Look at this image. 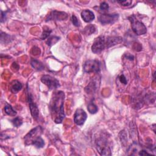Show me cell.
I'll return each mask as SVG.
<instances>
[{
	"mask_svg": "<svg viewBox=\"0 0 156 156\" xmlns=\"http://www.w3.org/2000/svg\"><path fill=\"white\" fill-rule=\"evenodd\" d=\"M65 93L62 91L54 92L49 102V110L53 121L57 123H61L65 117L64 112Z\"/></svg>",
	"mask_w": 156,
	"mask_h": 156,
	"instance_id": "obj_1",
	"label": "cell"
},
{
	"mask_svg": "<svg viewBox=\"0 0 156 156\" xmlns=\"http://www.w3.org/2000/svg\"><path fill=\"white\" fill-rule=\"evenodd\" d=\"M42 127L38 126L30 130L24 137V142L26 145H34L37 148L43 147L44 141L41 137L42 133Z\"/></svg>",
	"mask_w": 156,
	"mask_h": 156,
	"instance_id": "obj_2",
	"label": "cell"
},
{
	"mask_svg": "<svg viewBox=\"0 0 156 156\" xmlns=\"http://www.w3.org/2000/svg\"><path fill=\"white\" fill-rule=\"evenodd\" d=\"M108 141L104 136H99L96 139V149L101 155H111V149Z\"/></svg>",
	"mask_w": 156,
	"mask_h": 156,
	"instance_id": "obj_3",
	"label": "cell"
},
{
	"mask_svg": "<svg viewBox=\"0 0 156 156\" xmlns=\"http://www.w3.org/2000/svg\"><path fill=\"white\" fill-rule=\"evenodd\" d=\"M128 19L131 23L132 29L136 35H141L146 33V27L142 22L137 20L134 15H132L131 16H129Z\"/></svg>",
	"mask_w": 156,
	"mask_h": 156,
	"instance_id": "obj_4",
	"label": "cell"
},
{
	"mask_svg": "<svg viewBox=\"0 0 156 156\" xmlns=\"http://www.w3.org/2000/svg\"><path fill=\"white\" fill-rule=\"evenodd\" d=\"M106 48H107V37L102 35L96 38L91 46V51L95 54L100 53Z\"/></svg>",
	"mask_w": 156,
	"mask_h": 156,
	"instance_id": "obj_5",
	"label": "cell"
},
{
	"mask_svg": "<svg viewBox=\"0 0 156 156\" xmlns=\"http://www.w3.org/2000/svg\"><path fill=\"white\" fill-rule=\"evenodd\" d=\"M83 71L87 73H98L100 71V63L96 60H89L83 65Z\"/></svg>",
	"mask_w": 156,
	"mask_h": 156,
	"instance_id": "obj_6",
	"label": "cell"
},
{
	"mask_svg": "<svg viewBox=\"0 0 156 156\" xmlns=\"http://www.w3.org/2000/svg\"><path fill=\"white\" fill-rule=\"evenodd\" d=\"M41 81L48 87L49 90H55L60 87L58 80L50 75L43 76Z\"/></svg>",
	"mask_w": 156,
	"mask_h": 156,
	"instance_id": "obj_7",
	"label": "cell"
},
{
	"mask_svg": "<svg viewBox=\"0 0 156 156\" xmlns=\"http://www.w3.org/2000/svg\"><path fill=\"white\" fill-rule=\"evenodd\" d=\"M119 15L117 13L114 14H101L98 17L99 21L102 24H108L114 23L118 19Z\"/></svg>",
	"mask_w": 156,
	"mask_h": 156,
	"instance_id": "obj_8",
	"label": "cell"
},
{
	"mask_svg": "<svg viewBox=\"0 0 156 156\" xmlns=\"http://www.w3.org/2000/svg\"><path fill=\"white\" fill-rule=\"evenodd\" d=\"M100 83V79L98 76L93 77L85 88V91L88 94L94 93L98 89Z\"/></svg>",
	"mask_w": 156,
	"mask_h": 156,
	"instance_id": "obj_9",
	"label": "cell"
},
{
	"mask_svg": "<svg viewBox=\"0 0 156 156\" xmlns=\"http://www.w3.org/2000/svg\"><path fill=\"white\" fill-rule=\"evenodd\" d=\"M87 118L86 112L81 109H77L74 115V121L78 126H82L84 124Z\"/></svg>",
	"mask_w": 156,
	"mask_h": 156,
	"instance_id": "obj_10",
	"label": "cell"
},
{
	"mask_svg": "<svg viewBox=\"0 0 156 156\" xmlns=\"http://www.w3.org/2000/svg\"><path fill=\"white\" fill-rule=\"evenodd\" d=\"M27 99H28V103H29V108H30V110L31 115H32V116H33L34 118L37 119L38 118L39 110H38L37 105L33 101V99L32 98V96L30 93H28Z\"/></svg>",
	"mask_w": 156,
	"mask_h": 156,
	"instance_id": "obj_11",
	"label": "cell"
},
{
	"mask_svg": "<svg viewBox=\"0 0 156 156\" xmlns=\"http://www.w3.org/2000/svg\"><path fill=\"white\" fill-rule=\"evenodd\" d=\"M68 17V15L63 12H58L56 10L52 11L46 18V21L49 20H63Z\"/></svg>",
	"mask_w": 156,
	"mask_h": 156,
	"instance_id": "obj_12",
	"label": "cell"
},
{
	"mask_svg": "<svg viewBox=\"0 0 156 156\" xmlns=\"http://www.w3.org/2000/svg\"><path fill=\"white\" fill-rule=\"evenodd\" d=\"M129 81L126 74L122 72L120 73L116 77V85L119 88H125Z\"/></svg>",
	"mask_w": 156,
	"mask_h": 156,
	"instance_id": "obj_13",
	"label": "cell"
},
{
	"mask_svg": "<svg viewBox=\"0 0 156 156\" xmlns=\"http://www.w3.org/2000/svg\"><path fill=\"white\" fill-rule=\"evenodd\" d=\"M81 17L86 23H90L94 20L95 16L94 13L90 10H84L81 12Z\"/></svg>",
	"mask_w": 156,
	"mask_h": 156,
	"instance_id": "obj_14",
	"label": "cell"
},
{
	"mask_svg": "<svg viewBox=\"0 0 156 156\" xmlns=\"http://www.w3.org/2000/svg\"><path fill=\"white\" fill-rule=\"evenodd\" d=\"M22 87L21 83L17 80H13L9 84L10 91L13 94L18 93L21 90Z\"/></svg>",
	"mask_w": 156,
	"mask_h": 156,
	"instance_id": "obj_15",
	"label": "cell"
},
{
	"mask_svg": "<svg viewBox=\"0 0 156 156\" xmlns=\"http://www.w3.org/2000/svg\"><path fill=\"white\" fill-rule=\"evenodd\" d=\"M4 111L5 113L9 116H14L16 115V112L13 109V108L9 104H6L4 107Z\"/></svg>",
	"mask_w": 156,
	"mask_h": 156,
	"instance_id": "obj_16",
	"label": "cell"
},
{
	"mask_svg": "<svg viewBox=\"0 0 156 156\" xmlns=\"http://www.w3.org/2000/svg\"><path fill=\"white\" fill-rule=\"evenodd\" d=\"M30 63H31V65L32 66V67L34 68L37 70L41 71L44 69L43 65L37 60H35V59L32 60Z\"/></svg>",
	"mask_w": 156,
	"mask_h": 156,
	"instance_id": "obj_17",
	"label": "cell"
},
{
	"mask_svg": "<svg viewBox=\"0 0 156 156\" xmlns=\"http://www.w3.org/2000/svg\"><path fill=\"white\" fill-rule=\"evenodd\" d=\"M96 31V27L93 24L87 25L83 29V33L87 35H90Z\"/></svg>",
	"mask_w": 156,
	"mask_h": 156,
	"instance_id": "obj_18",
	"label": "cell"
},
{
	"mask_svg": "<svg viewBox=\"0 0 156 156\" xmlns=\"http://www.w3.org/2000/svg\"><path fill=\"white\" fill-rule=\"evenodd\" d=\"M87 110L90 113L94 114L98 112V108L93 102H90L87 106Z\"/></svg>",
	"mask_w": 156,
	"mask_h": 156,
	"instance_id": "obj_19",
	"label": "cell"
},
{
	"mask_svg": "<svg viewBox=\"0 0 156 156\" xmlns=\"http://www.w3.org/2000/svg\"><path fill=\"white\" fill-rule=\"evenodd\" d=\"M59 38L58 37H49L48 38V40L46 41V43L49 46H51L53 44L55 43L56 42H57L59 40Z\"/></svg>",
	"mask_w": 156,
	"mask_h": 156,
	"instance_id": "obj_20",
	"label": "cell"
},
{
	"mask_svg": "<svg viewBox=\"0 0 156 156\" xmlns=\"http://www.w3.org/2000/svg\"><path fill=\"white\" fill-rule=\"evenodd\" d=\"M12 124H13L14 126L18 127L20 126L22 124L23 121H22V119L21 118L16 117V118H15L14 119H13L12 120Z\"/></svg>",
	"mask_w": 156,
	"mask_h": 156,
	"instance_id": "obj_21",
	"label": "cell"
},
{
	"mask_svg": "<svg viewBox=\"0 0 156 156\" xmlns=\"http://www.w3.org/2000/svg\"><path fill=\"white\" fill-rule=\"evenodd\" d=\"M51 32H52V30H51V29H48V28H47L46 29H43V32L42 35H41V38L42 40L46 39V38H48V37L49 36V35H50V34L51 33Z\"/></svg>",
	"mask_w": 156,
	"mask_h": 156,
	"instance_id": "obj_22",
	"label": "cell"
},
{
	"mask_svg": "<svg viewBox=\"0 0 156 156\" xmlns=\"http://www.w3.org/2000/svg\"><path fill=\"white\" fill-rule=\"evenodd\" d=\"M99 9L103 11V12H105L107 11L108 9H109V5L108 4L105 2H102V3H101L100 6H99Z\"/></svg>",
	"mask_w": 156,
	"mask_h": 156,
	"instance_id": "obj_23",
	"label": "cell"
},
{
	"mask_svg": "<svg viewBox=\"0 0 156 156\" xmlns=\"http://www.w3.org/2000/svg\"><path fill=\"white\" fill-rule=\"evenodd\" d=\"M117 2L120 4L122 6H129L132 3V1L130 0H124V1H118Z\"/></svg>",
	"mask_w": 156,
	"mask_h": 156,
	"instance_id": "obj_24",
	"label": "cell"
},
{
	"mask_svg": "<svg viewBox=\"0 0 156 156\" xmlns=\"http://www.w3.org/2000/svg\"><path fill=\"white\" fill-rule=\"evenodd\" d=\"M72 22H73V24H74L75 26L79 27V26H80V23L79 20L77 19V18L74 15H73L72 16Z\"/></svg>",
	"mask_w": 156,
	"mask_h": 156,
	"instance_id": "obj_25",
	"label": "cell"
}]
</instances>
